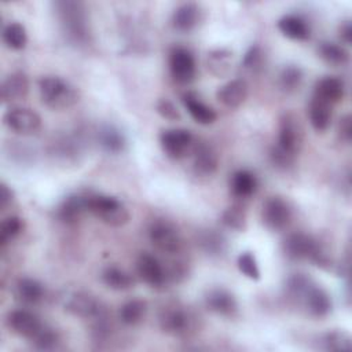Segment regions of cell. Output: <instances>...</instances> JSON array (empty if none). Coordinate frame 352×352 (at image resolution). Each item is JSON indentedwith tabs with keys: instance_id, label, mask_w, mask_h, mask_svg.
Masks as SVG:
<instances>
[{
	"instance_id": "obj_1",
	"label": "cell",
	"mask_w": 352,
	"mask_h": 352,
	"mask_svg": "<svg viewBox=\"0 0 352 352\" xmlns=\"http://www.w3.org/2000/svg\"><path fill=\"white\" fill-rule=\"evenodd\" d=\"M286 297L296 305L302 307L314 318H324L331 311L329 293L316 285L307 274H292L285 283Z\"/></svg>"
},
{
	"instance_id": "obj_2",
	"label": "cell",
	"mask_w": 352,
	"mask_h": 352,
	"mask_svg": "<svg viewBox=\"0 0 352 352\" xmlns=\"http://www.w3.org/2000/svg\"><path fill=\"white\" fill-rule=\"evenodd\" d=\"M283 253L289 260H309L320 268H330L331 257L327 249L314 236L304 232L289 234L283 241Z\"/></svg>"
},
{
	"instance_id": "obj_3",
	"label": "cell",
	"mask_w": 352,
	"mask_h": 352,
	"mask_svg": "<svg viewBox=\"0 0 352 352\" xmlns=\"http://www.w3.org/2000/svg\"><path fill=\"white\" fill-rule=\"evenodd\" d=\"M160 329L173 337H190L198 329V318L180 302H166L158 311Z\"/></svg>"
},
{
	"instance_id": "obj_4",
	"label": "cell",
	"mask_w": 352,
	"mask_h": 352,
	"mask_svg": "<svg viewBox=\"0 0 352 352\" xmlns=\"http://www.w3.org/2000/svg\"><path fill=\"white\" fill-rule=\"evenodd\" d=\"M41 102L52 110H63L78 102V91L69 81L58 76H43L38 80Z\"/></svg>"
},
{
	"instance_id": "obj_5",
	"label": "cell",
	"mask_w": 352,
	"mask_h": 352,
	"mask_svg": "<svg viewBox=\"0 0 352 352\" xmlns=\"http://www.w3.org/2000/svg\"><path fill=\"white\" fill-rule=\"evenodd\" d=\"M88 212L110 227H122L129 221L126 206L116 197L88 192Z\"/></svg>"
},
{
	"instance_id": "obj_6",
	"label": "cell",
	"mask_w": 352,
	"mask_h": 352,
	"mask_svg": "<svg viewBox=\"0 0 352 352\" xmlns=\"http://www.w3.org/2000/svg\"><path fill=\"white\" fill-rule=\"evenodd\" d=\"M56 11L65 33L74 43L87 40V18L84 7L78 1H56Z\"/></svg>"
},
{
	"instance_id": "obj_7",
	"label": "cell",
	"mask_w": 352,
	"mask_h": 352,
	"mask_svg": "<svg viewBox=\"0 0 352 352\" xmlns=\"http://www.w3.org/2000/svg\"><path fill=\"white\" fill-rule=\"evenodd\" d=\"M148 239L155 249L165 254H177L183 249V239L173 224L155 220L148 227Z\"/></svg>"
},
{
	"instance_id": "obj_8",
	"label": "cell",
	"mask_w": 352,
	"mask_h": 352,
	"mask_svg": "<svg viewBox=\"0 0 352 352\" xmlns=\"http://www.w3.org/2000/svg\"><path fill=\"white\" fill-rule=\"evenodd\" d=\"M293 217V210L290 204L279 197H268L261 209V220L264 226L271 231H282L285 230Z\"/></svg>"
},
{
	"instance_id": "obj_9",
	"label": "cell",
	"mask_w": 352,
	"mask_h": 352,
	"mask_svg": "<svg viewBox=\"0 0 352 352\" xmlns=\"http://www.w3.org/2000/svg\"><path fill=\"white\" fill-rule=\"evenodd\" d=\"M304 143V129L298 117L293 113H283L279 118L278 146L297 155Z\"/></svg>"
},
{
	"instance_id": "obj_10",
	"label": "cell",
	"mask_w": 352,
	"mask_h": 352,
	"mask_svg": "<svg viewBox=\"0 0 352 352\" xmlns=\"http://www.w3.org/2000/svg\"><path fill=\"white\" fill-rule=\"evenodd\" d=\"M169 72L172 78L182 85L190 84L197 74V63L192 52L182 45H176L169 51Z\"/></svg>"
},
{
	"instance_id": "obj_11",
	"label": "cell",
	"mask_w": 352,
	"mask_h": 352,
	"mask_svg": "<svg viewBox=\"0 0 352 352\" xmlns=\"http://www.w3.org/2000/svg\"><path fill=\"white\" fill-rule=\"evenodd\" d=\"M194 136L188 129L172 128L160 135V144L164 153L172 160H182L192 151Z\"/></svg>"
},
{
	"instance_id": "obj_12",
	"label": "cell",
	"mask_w": 352,
	"mask_h": 352,
	"mask_svg": "<svg viewBox=\"0 0 352 352\" xmlns=\"http://www.w3.org/2000/svg\"><path fill=\"white\" fill-rule=\"evenodd\" d=\"M4 125L18 135H33L41 128L40 116L29 107H11L3 116Z\"/></svg>"
},
{
	"instance_id": "obj_13",
	"label": "cell",
	"mask_w": 352,
	"mask_h": 352,
	"mask_svg": "<svg viewBox=\"0 0 352 352\" xmlns=\"http://www.w3.org/2000/svg\"><path fill=\"white\" fill-rule=\"evenodd\" d=\"M65 309L78 318L95 319L106 312L104 305L88 292H73L65 301Z\"/></svg>"
},
{
	"instance_id": "obj_14",
	"label": "cell",
	"mask_w": 352,
	"mask_h": 352,
	"mask_svg": "<svg viewBox=\"0 0 352 352\" xmlns=\"http://www.w3.org/2000/svg\"><path fill=\"white\" fill-rule=\"evenodd\" d=\"M6 323L8 329L15 333L19 337H23L26 340H32L43 327L45 323L41 322V319L33 314L29 309H14L7 314Z\"/></svg>"
},
{
	"instance_id": "obj_15",
	"label": "cell",
	"mask_w": 352,
	"mask_h": 352,
	"mask_svg": "<svg viewBox=\"0 0 352 352\" xmlns=\"http://www.w3.org/2000/svg\"><path fill=\"white\" fill-rule=\"evenodd\" d=\"M136 272L139 278L154 289H161L168 282L166 268L162 263L150 253H140L136 260Z\"/></svg>"
},
{
	"instance_id": "obj_16",
	"label": "cell",
	"mask_w": 352,
	"mask_h": 352,
	"mask_svg": "<svg viewBox=\"0 0 352 352\" xmlns=\"http://www.w3.org/2000/svg\"><path fill=\"white\" fill-rule=\"evenodd\" d=\"M88 212V192L70 194L56 208V217L63 224H76Z\"/></svg>"
},
{
	"instance_id": "obj_17",
	"label": "cell",
	"mask_w": 352,
	"mask_h": 352,
	"mask_svg": "<svg viewBox=\"0 0 352 352\" xmlns=\"http://www.w3.org/2000/svg\"><path fill=\"white\" fill-rule=\"evenodd\" d=\"M205 305L209 311L226 316V318H232L238 312V302L236 298L231 292L223 287H214L210 289L205 297H204Z\"/></svg>"
},
{
	"instance_id": "obj_18",
	"label": "cell",
	"mask_w": 352,
	"mask_h": 352,
	"mask_svg": "<svg viewBox=\"0 0 352 352\" xmlns=\"http://www.w3.org/2000/svg\"><path fill=\"white\" fill-rule=\"evenodd\" d=\"M192 166L197 175L210 176L217 170L219 154L208 142H197L192 147Z\"/></svg>"
},
{
	"instance_id": "obj_19",
	"label": "cell",
	"mask_w": 352,
	"mask_h": 352,
	"mask_svg": "<svg viewBox=\"0 0 352 352\" xmlns=\"http://www.w3.org/2000/svg\"><path fill=\"white\" fill-rule=\"evenodd\" d=\"M248 94V82L243 78H234L217 89L216 99L228 109H236L243 104Z\"/></svg>"
},
{
	"instance_id": "obj_20",
	"label": "cell",
	"mask_w": 352,
	"mask_h": 352,
	"mask_svg": "<svg viewBox=\"0 0 352 352\" xmlns=\"http://www.w3.org/2000/svg\"><path fill=\"white\" fill-rule=\"evenodd\" d=\"M12 293L15 300L25 305H34L38 304L44 296H45V289L41 282H38L34 278H19L12 287Z\"/></svg>"
},
{
	"instance_id": "obj_21",
	"label": "cell",
	"mask_w": 352,
	"mask_h": 352,
	"mask_svg": "<svg viewBox=\"0 0 352 352\" xmlns=\"http://www.w3.org/2000/svg\"><path fill=\"white\" fill-rule=\"evenodd\" d=\"M202 19L201 7L195 3H184L180 4L172 14V26L177 32H191L198 26Z\"/></svg>"
},
{
	"instance_id": "obj_22",
	"label": "cell",
	"mask_w": 352,
	"mask_h": 352,
	"mask_svg": "<svg viewBox=\"0 0 352 352\" xmlns=\"http://www.w3.org/2000/svg\"><path fill=\"white\" fill-rule=\"evenodd\" d=\"M344 95H345V84L340 77H336V76H326L318 80L312 94V96L319 98L331 106L342 100Z\"/></svg>"
},
{
	"instance_id": "obj_23",
	"label": "cell",
	"mask_w": 352,
	"mask_h": 352,
	"mask_svg": "<svg viewBox=\"0 0 352 352\" xmlns=\"http://www.w3.org/2000/svg\"><path fill=\"white\" fill-rule=\"evenodd\" d=\"M278 30L287 38L296 41H305L311 36V28L308 22L296 14H286L276 22Z\"/></svg>"
},
{
	"instance_id": "obj_24",
	"label": "cell",
	"mask_w": 352,
	"mask_h": 352,
	"mask_svg": "<svg viewBox=\"0 0 352 352\" xmlns=\"http://www.w3.org/2000/svg\"><path fill=\"white\" fill-rule=\"evenodd\" d=\"M29 94V80L22 72L8 74L1 82V99L4 103L25 99Z\"/></svg>"
},
{
	"instance_id": "obj_25",
	"label": "cell",
	"mask_w": 352,
	"mask_h": 352,
	"mask_svg": "<svg viewBox=\"0 0 352 352\" xmlns=\"http://www.w3.org/2000/svg\"><path fill=\"white\" fill-rule=\"evenodd\" d=\"M182 103L192 120L201 125H210L217 120L216 111L204 103L194 92H186L182 95Z\"/></svg>"
},
{
	"instance_id": "obj_26",
	"label": "cell",
	"mask_w": 352,
	"mask_h": 352,
	"mask_svg": "<svg viewBox=\"0 0 352 352\" xmlns=\"http://www.w3.org/2000/svg\"><path fill=\"white\" fill-rule=\"evenodd\" d=\"M206 67L217 78L228 77L234 67V52L228 48H216L208 52Z\"/></svg>"
},
{
	"instance_id": "obj_27",
	"label": "cell",
	"mask_w": 352,
	"mask_h": 352,
	"mask_svg": "<svg viewBox=\"0 0 352 352\" xmlns=\"http://www.w3.org/2000/svg\"><path fill=\"white\" fill-rule=\"evenodd\" d=\"M258 187L256 175L248 169H238L232 173L230 180V188L234 197L241 199L250 198Z\"/></svg>"
},
{
	"instance_id": "obj_28",
	"label": "cell",
	"mask_w": 352,
	"mask_h": 352,
	"mask_svg": "<svg viewBox=\"0 0 352 352\" xmlns=\"http://www.w3.org/2000/svg\"><path fill=\"white\" fill-rule=\"evenodd\" d=\"M308 117L312 128L318 132H323L331 122L333 106L319 98L312 96L308 106Z\"/></svg>"
},
{
	"instance_id": "obj_29",
	"label": "cell",
	"mask_w": 352,
	"mask_h": 352,
	"mask_svg": "<svg viewBox=\"0 0 352 352\" xmlns=\"http://www.w3.org/2000/svg\"><path fill=\"white\" fill-rule=\"evenodd\" d=\"M147 302L142 298H132L124 302L118 311V319L125 326H136L142 323L147 315Z\"/></svg>"
},
{
	"instance_id": "obj_30",
	"label": "cell",
	"mask_w": 352,
	"mask_h": 352,
	"mask_svg": "<svg viewBox=\"0 0 352 352\" xmlns=\"http://www.w3.org/2000/svg\"><path fill=\"white\" fill-rule=\"evenodd\" d=\"M98 142L100 147L111 154L121 153L125 147V136L124 133L114 125H103L98 131Z\"/></svg>"
},
{
	"instance_id": "obj_31",
	"label": "cell",
	"mask_w": 352,
	"mask_h": 352,
	"mask_svg": "<svg viewBox=\"0 0 352 352\" xmlns=\"http://www.w3.org/2000/svg\"><path fill=\"white\" fill-rule=\"evenodd\" d=\"M102 282L113 289V290H128L131 287H133L135 285V279L133 276L125 271L124 268H120L117 265H109L102 271Z\"/></svg>"
},
{
	"instance_id": "obj_32",
	"label": "cell",
	"mask_w": 352,
	"mask_h": 352,
	"mask_svg": "<svg viewBox=\"0 0 352 352\" xmlns=\"http://www.w3.org/2000/svg\"><path fill=\"white\" fill-rule=\"evenodd\" d=\"M197 243L209 256H221L227 250V241L224 235L216 230L201 231L197 236Z\"/></svg>"
},
{
	"instance_id": "obj_33",
	"label": "cell",
	"mask_w": 352,
	"mask_h": 352,
	"mask_svg": "<svg viewBox=\"0 0 352 352\" xmlns=\"http://www.w3.org/2000/svg\"><path fill=\"white\" fill-rule=\"evenodd\" d=\"M318 55L330 66H345L349 62V52L342 45L331 41H320Z\"/></svg>"
},
{
	"instance_id": "obj_34",
	"label": "cell",
	"mask_w": 352,
	"mask_h": 352,
	"mask_svg": "<svg viewBox=\"0 0 352 352\" xmlns=\"http://www.w3.org/2000/svg\"><path fill=\"white\" fill-rule=\"evenodd\" d=\"M1 37H3V43L6 44V47H8L10 50H14V51H21L28 44V33H26L25 26L15 21L7 23L3 28Z\"/></svg>"
},
{
	"instance_id": "obj_35",
	"label": "cell",
	"mask_w": 352,
	"mask_h": 352,
	"mask_svg": "<svg viewBox=\"0 0 352 352\" xmlns=\"http://www.w3.org/2000/svg\"><path fill=\"white\" fill-rule=\"evenodd\" d=\"M302 77H304L302 70L297 65H286L279 72L278 85L283 92L292 94L300 88L302 82Z\"/></svg>"
},
{
	"instance_id": "obj_36",
	"label": "cell",
	"mask_w": 352,
	"mask_h": 352,
	"mask_svg": "<svg viewBox=\"0 0 352 352\" xmlns=\"http://www.w3.org/2000/svg\"><path fill=\"white\" fill-rule=\"evenodd\" d=\"M220 221L223 226H226L230 230L235 231H245L248 226V217H246V210L243 209L242 205H231L228 206L220 217Z\"/></svg>"
},
{
	"instance_id": "obj_37",
	"label": "cell",
	"mask_w": 352,
	"mask_h": 352,
	"mask_svg": "<svg viewBox=\"0 0 352 352\" xmlns=\"http://www.w3.org/2000/svg\"><path fill=\"white\" fill-rule=\"evenodd\" d=\"M23 231V220L19 216L11 214L0 224V248L4 249Z\"/></svg>"
},
{
	"instance_id": "obj_38",
	"label": "cell",
	"mask_w": 352,
	"mask_h": 352,
	"mask_svg": "<svg viewBox=\"0 0 352 352\" xmlns=\"http://www.w3.org/2000/svg\"><path fill=\"white\" fill-rule=\"evenodd\" d=\"M322 346L331 352H345L352 348V340L348 333L342 330H333L322 337Z\"/></svg>"
},
{
	"instance_id": "obj_39",
	"label": "cell",
	"mask_w": 352,
	"mask_h": 352,
	"mask_svg": "<svg viewBox=\"0 0 352 352\" xmlns=\"http://www.w3.org/2000/svg\"><path fill=\"white\" fill-rule=\"evenodd\" d=\"M59 341H60V338H59L58 331L47 324H44V327L30 340L33 346L40 351L55 349L58 346Z\"/></svg>"
},
{
	"instance_id": "obj_40",
	"label": "cell",
	"mask_w": 352,
	"mask_h": 352,
	"mask_svg": "<svg viewBox=\"0 0 352 352\" xmlns=\"http://www.w3.org/2000/svg\"><path fill=\"white\" fill-rule=\"evenodd\" d=\"M236 265H238V270L241 271V274H243L250 280L260 279V268H258L257 260L252 252H242L238 256Z\"/></svg>"
},
{
	"instance_id": "obj_41",
	"label": "cell",
	"mask_w": 352,
	"mask_h": 352,
	"mask_svg": "<svg viewBox=\"0 0 352 352\" xmlns=\"http://www.w3.org/2000/svg\"><path fill=\"white\" fill-rule=\"evenodd\" d=\"M296 157L294 154L283 150L282 147H279L278 144L274 146L270 151V158H271V162L274 164V166L276 168H280V169H289L290 166H293L294 161H296Z\"/></svg>"
},
{
	"instance_id": "obj_42",
	"label": "cell",
	"mask_w": 352,
	"mask_h": 352,
	"mask_svg": "<svg viewBox=\"0 0 352 352\" xmlns=\"http://www.w3.org/2000/svg\"><path fill=\"white\" fill-rule=\"evenodd\" d=\"M263 65V51L258 45H250L243 55L242 67L250 72H257Z\"/></svg>"
},
{
	"instance_id": "obj_43",
	"label": "cell",
	"mask_w": 352,
	"mask_h": 352,
	"mask_svg": "<svg viewBox=\"0 0 352 352\" xmlns=\"http://www.w3.org/2000/svg\"><path fill=\"white\" fill-rule=\"evenodd\" d=\"M155 110H157V113H158L162 118H165V120H168V121H179V120L182 118L180 111H179V109L176 107V104H175L172 100L166 99V98H161V99L157 100V103H155Z\"/></svg>"
},
{
	"instance_id": "obj_44",
	"label": "cell",
	"mask_w": 352,
	"mask_h": 352,
	"mask_svg": "<svg viewBox=\"0 0 352 352\" xmlns=\"http://www.w3.org/2000/svg\"><path fill=\"white\" fill-rule=\"evenodd\" d=\"M338 136L342 142L349 143L352 139V118L351 114H345L338 121Z\"/></svg>"
},
{
	"instance_id": "obj_45",
	"label": "cell",
	"mask_w": 352,
	"mask_h": 352,
	"mask_svg": "<svg viewBox=\"0 0 352 352\" xmlns=\"http://www.w3.org/2000/svg\"><path fill=\"white\" fill-rule=\"evenodd\" d=\"M12 199H14L12 190L6 183H1L0 184V208L6 209L12 202Z\"/></svg>"
},
{
	"instance_id": "obj_46",
	"label": "cell",
	"mask_w": 352,
	"mask_h": 352,
	"mask_svg": "<svg viewBox=\"0 0 352 352\" xmlns=\"http://www.w3.org/2000/svg\"><path fill=\"white\" fill-rule=\"evenodd\" d=\"M338 33H340V38L344 44H351L352 43V23L351 21H345L340 25V29H338Z\"/></svg>"
}]
</instances>
